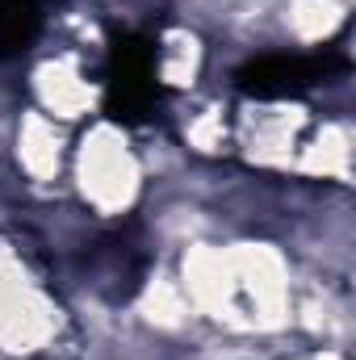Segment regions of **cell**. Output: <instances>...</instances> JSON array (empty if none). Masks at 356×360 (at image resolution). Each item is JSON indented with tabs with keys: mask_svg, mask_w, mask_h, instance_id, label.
<instances>
[{
	"mask_svg": "<svg viewBox=\"0 0 356 360\" xmlns=\"http://www.w3.org/2000/svg\"><path fill=\"white\" fill-rule=\"evenodd\" d=\"M122 310H126L130 327H139L143 335H151V340H160V344H172V348L197 340V335L205 331L201 319L193 314L184 289H180L172 264H168V260H155V256L143 264L139 281L130 285V293H126V302H122Z\"/></svg>",
	"mask_w": 356,
	"mask_h": 360,
	"instance_id": "obj_6",
	"label": "cell"
},
{
	"mask_svg": "<svg viewBox=\"0 0 356 360\" xmlns=\"http://www.w3.org/2000/svg\"><path fill=\"white\" fill-rule=\"evenodd\" d=\"M151 72L168 96H189V92L205 89L210 84V38L197 25L168 17L155 30V68Z\"/></svg>",
	"mask_w": 356,
	"mask_h": 360,
	"instance_id": "obj_9",
	"label": "cell"
},
{
	"mask_svg": "<svg viewBox=\"0 0 356 360\" xmlns=\"http://www.w3.org/2000/svg\"><path fill=\"white\" fill-rule=\"evenodd\" d=\"M289 335L306 348H344L356 340V297L352 281L293 264L289 293Z\"/></svg>",
	"mask_w": 356,
	"mask_h": 360,
	"instance_id": "obj_5",
	"label": "cell"
},
{
	"mask_svg": "<svg viewBox=\"0 0 356 360\" xmlns=\"http://www.w3.org/2000/svg\"><path fill=\"white\" fill-rule=\"evenodd\" d=\"M352 176H356V117L319 109L310 130L302 134V147H298L289 180L352 188Z\"/></svg>",
	"mask_w": 356,
	"mask_h": 360,
	"instance_id": "obj_8",
	"label": "cell"
},
{
	"mask_svg": "<svg viewBox=\"0 0 356 360\" xmlns=\"http://www.w3.org/2000/svg\"><path fill=\"white\" fill-rule=\"evenodd\" d=\"M68 201L96 226L134 222L151 197V180L139 155V134L109 113L76 126L72 155H68Z\"/></svg>",
	"mask_w": 356,
	"mask_h": 360,
	"instance_id": "obj_1",
	"label": "cell"
},
{
	"mask_svg": "<svg viewBox=\"0 0 356 360\" xmlns=\"http://www.w3.org/2000/svg\"><path fill=\"white\" fill-rule=\"evenodd\" d=\"M352 30V0H281L276 46L281 51H327Z\"/></svg>",
	"mask_w": 356,
	"mask_h": 360,
	"instance_id": "obj_10",
	"label": "cell"
},
{
	"mask_svg": "<svg viewBox=\"0 0 356 360\" xmlns=\"http://www.w3.org/2000/svg\"><path fill=\"white\" fill-rule=\"evenodd\" d=\"M17 89H21L25 105H34L38 113L55 117L72 130L92 122L96 113H105V80L96 76V63L59 42H42L30 55Z\"/></svg>",
	"mask_w": 356,
	"mask_h": 360,
	"instance_id": "obj_4",
	"label": "cell"
},
{
	"mask_svg": "<svg viewBox=\"0 0 356 360\" xmlns=\"http://www.w3.org/2000/svg\"><path fill=\"white\" fill-rule=\"evenodd\" d=\"M68 335L72 319L55 289V272L25 248L13 218H0V356L46 360Z\"/></svg>",
	"mask_w": 356,
	"mask_h": 360,
	"instance_id": "obj_2",
	"label": "cell"
},
{
	"mask_svg": "<svg viewBox=\"0 0 356 360\" xmlns=\"http://www.w3.org/2000/svg\"><path fill=\"white\" fill-rule=\"evenodd\" d=\"M17 109H21V89L0 72V160H4V143H8V130H13Z\"/></svg>",
	"mask_w": 356,
	"mask_h": 360,
	"instance_id": "obj_11",
	"label": "cell"
},
{
	"mask_svg": "<svg viewBox=\"0 0 356 360\" xmlns=\"http://www.w3.org/2000/svg\"><path fill=\"white\" fill-rule=\"evenodd\" d=\"M314 113L319 109L306 96H235L231 164L260 180H289Z\"/></svg>",
	"mask_w": 356,
	"mask_h": 360,
	"instance_id": "obj_3",
	"label": "cell"
},
{
	"mask_svg": "<svg viewBox=\"0 0 356 360\" xmlns=\"http://www.w3.org/2000/svg\"><path fill=\"white\" fill-rule=\"evenodd\" d=\"M231 92L222 84H205L189 96H168L164 126L193 164H231Z\"/></svg>",
	"mask_w": 356,
	"mask_h": 360,
	"instance_id": "obj_7",
	"label": "cell"
}]
</instances>
